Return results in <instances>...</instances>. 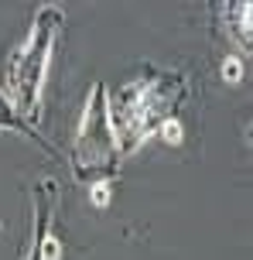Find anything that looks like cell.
<instances>
[{
	"label": "cell",
	"instance_id": "cell-1",
	"mask_svg": "<svg viewBox=\"0 0 253 260\" xmlns=\"http://www.w3.org/2000/svg\"><path fill=\"white\" fill-rule=\"evenodd\" d=\"M223 79H226V82H240V79H243L240 58H226V62H223Z\"/></svg>",
	"mask_w": 253,
	"mask_h": 260
},
{
	"label": "cell",
	"instance_id": "cell-2",
	"mask_svg": "<svg viewBox=\"0 0 253 260\" xmlns=\"http://www.w3.org/2000/svg\"><path fill=\"white\" fill-rule=\"evenodd\" d=\"M161 137L168 144H178L182 141V123H178V120H164V123H161Z\"/></svg>",
	"mask_w": 253,
	"mask_h": 260
},
{
	"label": "cell",
	"instance_id": "cell-3",
	"mask_svg": "<svg viewBox=\"0 0 253 260\" xmlns=\"http://www.w3.org/2000/svg\"><path fill=\"white\" fill-rule=\"evenodd\" d=\"M93 206L96 209H106L110 206V185L106 182H96L93 185Z\"/></svg>",
	"mask_w": 253,
	"mask_h": 260
},
{
	"label": "cell",
	"instance_id": "cell-4",
	"mask_svg": "<svg viewBox=\"0 0 253 260\" xmlns=\"http://www.w3.org/2000/svg\"><path fill=\"white\" fill-rule=\"evenodd\" d=\"M62 257V243L55 240V236H48L45 243H41V260H58Z\"/></svg>",
	"mask_w": 253,
	"mask_h": 260
}]
</instances>
